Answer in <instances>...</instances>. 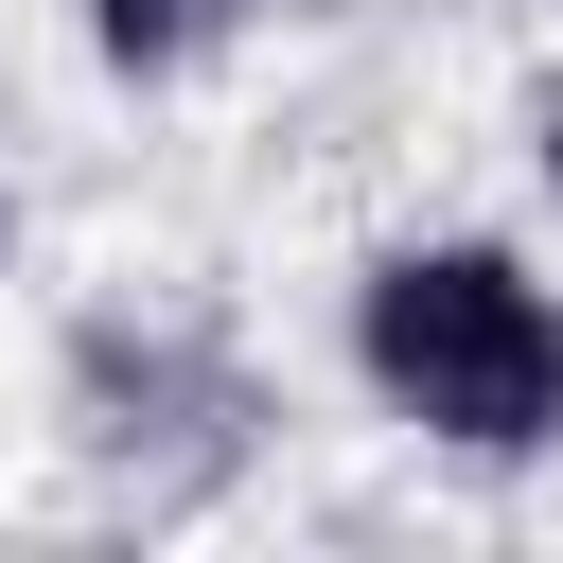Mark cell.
I'll return each instance as SVG.
<instances>
[{"mask_svg": "<svg viewBox=\"0 0 563 563\" xmlns=\"http://www.w3.org/2000/svg\"><path fill=\"white\" fill-rule=\"evenodd\" d=\"M229 18H246V0H106V53H123V70H176V53H211Z\"/></svg>", "mask_w": 563, "mask_h": 563, "instance_id": "obj_2", "label": "cell"}, {"mask_svg": "<svg viewBox=\"0 0 563 563\" xmlns=\"http://www.w3.org/2000/svg\"><path fill=\"white\" fill-rule=\"evenodd\" d=\"M352 352H369L387 422H422L440 457H545L563 440V299L510 246H387L352 282Z\"/></svg>", "mask_w": 563, "mask_h": 563, "instance_id": "obj_1", "label": "cell"}]
</instances>
